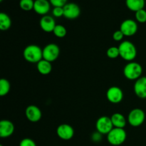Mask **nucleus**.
Returning <instances> with one entry per match:
<instances>
[{"label": "nucleus", "instance_id": "nucleus-1", "mask_svg": "<svg viewBox=\"0 0 146 146\" xmlns=\"http://www.w3.org/2000/svg\"><path fill=\"white\" fill-rule=\"evenodd\" d=\"M23 56L27 62L37 64L43 59V49L38 45L30 44L24 48Z\"/></svg>", "mask_w": 146, "mask_h": 146}, {"label": "nucleus", "instance_id": "nucleus-2", "mask_svg": "<svg viewBox=\"0 0 146 146\" xmlns=\"http://www.w3.org/2000/svg\"><path fill=\"white\" fill-rule=\"evenodd\" d=\"M120 56L127 61H133L137 56V48L133 43L130 41H124L118 46Z\"/></svg>", "mask_w": 146, "mask_h": 146}, {"label": "nucleus", "instance_id": "nucleus-3", "mask_svg": "<svg viewBox=\"0 0 146 146\" xmlns=\"http://www.w3.org/2000/svg\"><path fill=\"white\" fill-rule=\"evenodd\" d=\"M143 74V67L140 64L134 61L128 62L123 68V75L127 79L136 81Z\"/></svg>", "mask_w": 146, "mask_h": 146}, {"label": "nucleus", "instance_id": "nucleus-4", "mask_svg": "<svg viewBox=\"0 0 146 146\" xmlns=\"http://www.w3.org/2000/svg\"><path fill=\"white\" fill-rule=\"evenodd\" d=\"M126 138L127 133L124 128H113L107 135V141L111 145L113 146L122 145Z\"/></svg>", "mask_w": 146, "mask_h": 146}, {"label": "nucleus", "instance_id": "nucleus-5", "mask_svg": "<svg viewBox=\"0 0 146 146\" xmlns=\"http://www.w3.org/2000/svg\"><path fill=\"white\" fill-rule=\"evenodd\" d=\"M145 120V113L141 108H133L128 115V123L133 127H139L143 124Z\"/></svg>", "mask_w": 146, "mask_h": 146}, {"label": "nucleus", "instance_id": "nucleus-6", "mask_svg": "<svg viewBox=\"0 0 146 146\" xmlns=\"http://www.w3.org/2000/svg\"><path fill=\"white\" fill-rule=\"evenodd\" d=\"M59 46L54 43L47 44L43 48V59L46 60L51 63L56 61L59 56Z\"/></svg>", "mask_w": 146, "mask_h": 146}, {"label": "nucleus", "instance_id": "nucleus-7", "mask_svg": "<svg viewBox=\"0 0 146 146\" xmlns=\"http://www.w3.org/2000/svg\"><path fill=\"white\" fill-rule=\"evenodd\" d=\"M113 128L111 117L106 116V115L101 116L98 118L96 123V131L103 135H108V133Z\"/></svg>", "mask_w": 146, "mask_h": 146}, {"label": "nucleus", "instance_id": "nucleus-8", "mask_svg": "<svg viewBox=\"0 0 146 146\" xmlns=\"http://www.w3.org/2000/svg\"><path fill=\"white\" fill-rule=\"evenodd\" d=\"M138 29V26L135 20L128 19L121 23L120 30L123 32L125 36H132L135 35Z\"/></svg>", "mask_w": 146, "mask_h": 146}, {"label": "nucleus", "instance_id": "nucleus-9", "mask_svg": "<svg viewBox=\"0 0 146 146\" xmlns=\"http://www.w3.org/2000/svg\"><path fill=\"white\" fill-rule=\"evenodd\" d=\"M106 98L111 104H120L123 99V92L120 87L111 86L107 90Z\"/></svg>", "mask_w": 146, "mask_h": 146}, {"label": "nucleus", "instance_id": "nucleus-10", "mask_svg": "<svg viewBox=\"0 0 146 146\" xmlns=\"http://www.w3.org/2000/svg\"><path fill=\"white\" fill-rule=\"evenodd\" d=\"M56 133L58 138L63 141H69L74 136V128L71 125L67 123H63L58 125L56 129Z\"/></svg>", "mask_w": 146, "mask_h": 146}, {"label": "nucleus", "instance_id": "nucleus-11", "mask_svg": "<svg viewBox=\"0 0 146 146\" xmlns=\"http://www.w3.org/2000/svg\"><path fill=\"white\" fill-rule=\"evenodd\" d=\"M81 14V9L75 3H67L64 7V17L68 19H76Z\"/></svg>", "mask_w": 146, "mask_h": 146}, {"label": "nucleus", "instance_id": "nucleus-12", "mask_svg": "<svg viewBox=\"0 0 146 146\" xmlns=\"http://www.w3.org/2000/svg\"><path fill=\"white\" fill-rule=\"evenodd\" d=\"M25 115L27 120L31 123H36L41 119L42 113L38 106L30 105L25 110Z\"/></svg>", "mask_w": 146, "mask_h": 146}, {"label": "nucleus", "instance_id": "nucleus-13", "mask_svg": "<svg viewBox=\"0 0 146 146\" xmlns=\"http://www.w3.org/2000/svg\"><path fill=\"white\" fill-rule=\"evenodd\" d=\"M14 132V125L11 121L4 119L0 121V137L7 138L11 136Z\"/></svg>", "mask_w": 146, "mask_h": 146}, {"label": "nucleus", "instance_id": "nucleus-14", "mask_svg": "<svg viewBox=\"0 0 146 146\" xmlns=\"http://www.w3.org/2000/svg\"><path fill=\"white\" fill-rule=\"evenodd\" d=\"M134 93L140 98H146V76H141L135 81L133 86Z\"/></svg>", "mask_w": 146, "mask_h": 146}, {"label": "nucleus", "instance_id": "nucleus-15", "mask_svg": "<svg viewBox=\"0 0 146 146\" xmlns=\"http://www.w3.org/2000/svg\"><path fill=\"white\" fill-rule=\"evenodd\" d=\"M39 25L41 29L47 33L53 32L56 26L54 17L49 15L43 16L39 21Z\"/></svg>", "mask_w": 146, "mask_h": 146}, {"label": "nucleus", "instance_id": "nucleus-16", "mask_svg": "<svg viewBox=\"0 0 146 146\" xmlns=\"http://www.w3.org/2000/svg\"><path fill=\"white\" fill-rule=\"evenodd\" d=\"M51 9V4L48 0H35L34 10L36 14L41 16L47 15Z\"/></svg>", "mask_w": 146, "mask_h": 146}, {"label": "nucleus", "instance_id": "nucleus-17", "mask_svg": "<svg viewBox=\"0 0 146 146\" xmlns=\"http://www.w3.org/2000/svg\"><path fill=\"white\" fill-rule=\"evenodd\" d=\"M113 125L114 128H124L126 126L127 120L122 113H115L111 117Z\"/></svg>", "mask_w": 146, "mask_h": 146}, {"label": "nucleus", "instance_id": "nucleus-18", "mask_svg": "<svg viewBox=\"0 0 146 146\" xmlns=\"http://www.w3.org/2000/svg\"><path fill=\"white\" fill-rule=\"evenodd\" d=\"M145 4V0H125V5L127 8L134 12L144 9Z\"/></svg>", "mask_w": 146, "mask_h": 146}, {"label": "nucleus", "instance_id": "nucleus-19", "mask_svg": "<svg viewBox=\"0 0 146 146\" xmlns=\"http://www.w3.org/2000/svg\"><path fill=\"white\" fill-rule=\"evenodd\" d=\"M36 68L38 72L42 75H48L52 71V64L45 59H42L36 64Z\"/></svg>", "mask_w": 146, "mask_h": 146}, {"label": "nucleus", "instance_id": "nucleus-20", "mask_svg": "<svg viewBox=\"0 0 146 146\" xmlns=\"http://www.w3.org/2000/svg\"><path fill=\"white\" fill-rule=\"evenodd\" d=\"M11 27V19L9 16L4 12L0 13V29L7 31Z\"/></svg>", "mask_w": 146, "mask_h": 146}, {"label": "nucleus", "instance_id": "nucleus-21", "mask_svg": "<svg viewBox=\"0 0 146 146\" xmlns=\"http://www.w3.org/2000/svg\"><path fill=\"white\" fill-rule=\"evenodd\" d=\"M11 85H10L9 81L6 78H1L0 80V96H4L7 95L9 92Z\"/></svg>", "mask_w": 146, "mask_h": 146}, {"label": "nucleus", "instance_id": "nucleus-22", "mask_svg": "<svg viewBox=\"0 0 146 146\" xmlns=\"http://www.w3.org/2000/svg\"><path fill=\"white\" fill-rule=\"evenodd\" d=\"M53 33L58 38H64L66 35L67 30L64 26L61 25V24H56L53 31Z\"/></svg>", "mask_w": 146, "mask_h": 146}, {"label": "nucleus", "instance_id": "nucleus-23", "mask_svg": "<svg viewBox=\"0 0 146 146\" xmlns=\"http://www.w3.org/2000/svg\"><path fill=\"white\" fill-rule=\"evenodd\" d=\"M34 0H20L19 1L20 8L26 11H29L34 9Z\"/></svg>", "mask_w": 146, "mask_h": 146}, {"label": "nucleus", "instance_id": "nucleus-24", "mask_svg": "<svg viewBox=\"0 0 146 146\" xmlns=\"http://www.w3.org/2000/svg\"><path fill=\"white\" fill-rule=\"evenodd\" d=\"M106 55L108 58H112V59L118 58V56H120L119 48H118V47L115 46L110 47L107 49Z\"/></svg>", "mask_w": 146, "mask_h": 146}, {"label": "nucleus", "instance_id": "nucleus-25", "mask_svg": "<svg viewBox=\"0 0 146 146\" xmlns=\"http://www.w3.org/2000/svg\"><path fill=\"white\" fill-rule=\"evenodd\" d=\"M135 19L138 22L141 24H144L146 22V11L144 9L139 10L135 12Z\"/></svg>", "mask_w": 146, "mask_h": 146}, {"label": "nucleus", "instance_id": "nucleus-26", "mask_svg": "<svg viewBox=\"0 0 146 146\" xmlns=\"http://www.w3.org/2000/svg\"><path fill=\"white\" fill-rule=\"evenodd\" d=\"M52 14L54 17L56 18H60V17L64 16V7H54L52 10Z\"/></svg>", "mask_w": 146, "mask_h": 146}, {"label": "nucleus", "instance_id": "nucleus-27", "mask_svg": "<svg viewBox=\"0 0 146 146\" xmlns=\"http://www.w3.org/2000/svg\"><path fill=\"white\" fill-rule=\"evenodd\" d=\"M48 1L54 7H64L67 4L68 0H48Z\"/></svg>", "mask_w": 146, "mask_h": 146}, {"label": "nucleus", "instance_id": "nucleus-28", "mask_svg": "<svg viewBox=\"0 0 146 146\" xmlns=\"http://www.w3.org/2000/svg\"><path fill=\"white\" fill-rule=\"evenodd\" d=\"M19 146H36V144L31 138H26L20 141Z\"/></svg>", "mask_w": 146, "mask_h": 146}, {"label": "nucleus", "instance_id": "nucleus-29", "mask_svg": "<svg viewBox=\"0 0 146 146\" xmlns=\"http://www.w3.org/2000/svg\"><path fill=\"white\" fill-rule=\"evenodd\" d=\"M103 135H104L103 134L96 131V132L93 133L92 135H91V140L94 143H99L102 141Z\"/></svg>", "mask_w": 146, "mask_h": 146}, {"label": "nucleus", "instance_id": "nucleus-30", "mask_svg": "<svg viewBox=\"0 0 146 146\" xmlns=\"http://www.w3.org/2000/svg\"><path fill=\"white\" fill-rule=\"evenodd\" d=\"M125 36L124 34H123L122 31L121 30H117L113 34V39L115 41H122V39L123 38V37Z\"/></svg>", "mask_w": 146, "mask_h": 146}, {"label": "nucleus", "instance_id": "nucleus-31", "mask_svg": "<svg viewBox=\"0 0 146 146\" xmlns=\"http://www.w3.org/2000/svg\"><path fill=\"white\" fill-rule=\"evenodd\" d=\"M3 1V0H0V2H2Z\"/></svg>", "mask_w": 146, "mask_h": 146}, {"label": "nucleus", "instance_id": "nucleus-32", "mask_svg": "<svg viewBox=\"0 0 146 146\" xmlns=\"http://www.w3.org/2000/svg\"><path fill=\"white\" fill-rule=\"evenodd\" d=\"M0 146H4L3 145H0Z\"/></svg>", "mask_w": 146, "mask_h": 146}]
</instances>
